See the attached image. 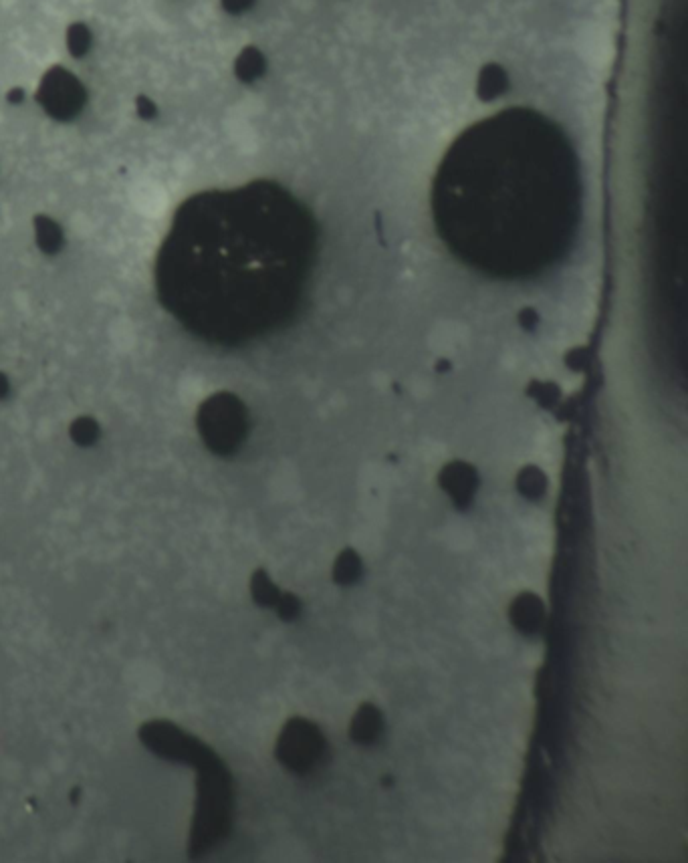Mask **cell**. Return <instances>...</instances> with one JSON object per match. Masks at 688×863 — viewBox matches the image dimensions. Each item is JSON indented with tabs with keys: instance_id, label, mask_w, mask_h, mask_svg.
Returning a JSON list of instances; mask_svg holds the SVG:
<instances>
[{
	"instance_id": "2",
	"label": "cell",
	"mask_w": 688,
	"mask_h": 863,
	"mask_svg": "<svg viewBox=\"0 0 688 863\" xmlns=\"http://www.w3.org/2000/svg\"><path fill=\"white\" fill-rule=\"evenodd\" d=\"M319 242L315 214L279 182L198 194L160 249V299L202 341L239 347L265 339L295 321Z\"/></svg>"
},
{
	"instance_id": "8",
	"label": "cell",
	"mask_w": 688,
	"mask_h": 863,
	"mask_svg": "<svg viewBox=\"0 0 688 863\" xmlns=\"http://www.w3.org/2000/svg\"><path fill=\"white\" fill-rule=\"evenodd\" d=\"M384 732V714L374 704H362L352 722H350V738L360 747H370L378 743V738Z\"/></svg>"
},
{
	"instance_id": "1",
	"label": "cell",
	"mask_w": 688,
	"mask_h": 863,
	"mask_svg": "<svg viewBox=\"0 0 688 863\" xmlns=\"http://www.w3.org/2000/svg\"><path fill=\"white\" fill-rule=\"evenodd\" d=\"M444 249L491 281H527L559 265L584 216L576 148L549 115L513 105L477 119L446 148L430 186Z\"/></svg>"
},
{
	"instance_id": "5",
	"label": "cell",
	"mask_w": 688,
	"mask_h": 863,
	"mask_svg": "<svg viewBox=\"0 0 688 863\" xmlns=\"http://www.w3.org/2000/svg\"><path fill=\"white\" fill-rule=\"evenodd\" d=\"M200 430L214 452L231 454L241 446L247 434L245 410L235 400H218L204 410Z\"/></svg>"
},
{
	"instance_id": "6",
	"label": "cell",
	"mask_w": 688,
	"mask_h": 863,
	"mask_svg": "<svg viewBox=\"0 0 688 863\" xmlns=\"http://www.w3.org/2000/svg\"><path fill=\"white\" fill-rule=\"evenodd\" d=\"M509 620L523 636H537L545 626V603L539 595L525 591L509 607Z\"/></svg>"
},
{
	"instance_id": "11",
	"label": "cell",
	"mask_w": 688,
	"mask_h": 863,
	"mask_svg": "<svg viewBox=\"0 0 688 863\" xmlns=\"http://www.w3.org/2000/svg\"><path fill=\"white\" fill-rule=\"evenodd\" d=\"M519 488H521V492H523L525 497L537 499V497L543 495V490H545V478H543V474L539 470L527 468L519 476Z\"/></svg>"
},
{
	"instance_id": "12",
	"label": "cell",
	"mask_w": 688,
	"mask_h": 863,
	"mask_svg": "<svg viewBox=\"0 0 688 863\" xmlns=\"http://www.w3.org/2000/svg\"><path fill=\"white\" fill-rule=\"evenodd\" d=\"M275 609L283 622H295L301 615V601L293 593H281Z\"/></svg>"
},
{
	"instance_id": "9",
	"label": "cell",
	"mask_w": 688,
	"mask_h": 863,
	"mask_svg": "<svg viewBox=\"0 0 688 863\" xmlns=\"http://www.w3.org/2000/svg\"><path fill=\"white\" fill-rule=\"evenodd\" d=\"M362 573H364V565H362L360 555L356 551H352V549H346V551H343L335 559L331 575H333V581L337 585L348 587V585L358 583L360 577H362Z\"/></svg>"
},
{
	"instance_id": "10",
	"label": "cell",
	"mask_w": 688,
	"mask_h": 863,
	"mask_svg": "<svg viewBox=\"0 0 688 863\" xmlns=\"http://www.w3.org/2000/svg\"><path fill=\"white\" fill-rule=\"evenodd\" d=\"M281 593L283 591L273 583V579L269 577V573L265 569H259V571L253 573V577H251V595H253L255 603L259 607H265V609L273 607L275 609Z\"/></svg>"
},
{
	"instance_id": "3",
	"label": "cell",
	"mask_w": 688,
	"mask_h": 863,
	"mask_svg": "<svg viewBox=\"0 0 688 863\" xmlns=\"http://www.w3.org/2000/svg\"><path fill=\"white\" fill-rule=\"evenodd\" d=\"M140 738L144 747L160 759L198 769L196 811L188 853L192 857L202 855L226 833L228 813H231V789H228V775L222 763L198 738L172 722H146L140 728Z\"/></svg>"
},
{
	"instance_id": "7",
	"label": "cell",
	"mask_w": 688,
	"mask_h": 863,
	"mask_svg": "<svg viewBox=\"0 0 688 863\" xmlns=\"http://www.w3.org/2000/svg\"><path fill=\"white\" fill-rule=\"evenodd\" d=\"M440 482L452 497V501L461 509H465L473 501L475 488H477V474L469 464L454 462L446 466L440 476Z\"/></svg>"
},
{
	"instance_id": "4",
	"label": "cell",
	"mask_w": 688,
	"mask_h": 863,
	"mask_svg": "<svg viewBox=\"0 0 688 863\" xmlns=\"http://www.w3.org/2000/svg\"><path fill=\"white\" fill-rule=\"evenodd\" d=\"M325 751V736L317 724L307 718H291L277 738L275 759L295 775L309 773Z\"/></svg>"
},
{
	"instance_id": "13",
	"label": "cell",
	"mask_w": 688,
	"mask_h": 863,
	"mask_svg": "<svg viewBox=\"0 0 688 863\" xmlns=\"http://www.w3.org/2000/svg\"><path fill=\"white\" fill-rule=\"evenodd\" d=\"M79 793H81V791H79V789H75V791H73V793H71V803H73V805H77V799H79Z\"/></svg>"
}]
</instances>
